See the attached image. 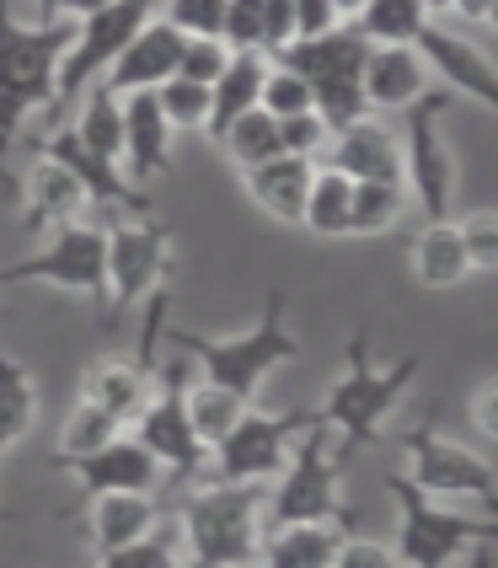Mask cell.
Segmentation results:
<instances>
[{"label": "cell", "mask_w": 498, "mask_h": 568, "mask_svg": "<svg viewBox=\"0 0 498 568\" xmlns=\"http://www.w3.org/2000/svg\"><path fill=\"white\" fill-rule=\"evenodd\" d=\"M70 22H22L11 0H0V193H11V145L32 113H49Z\"/></svg>", "instance_id": "1"}, {"label": "cell", "mask_w": 498, "mask_h": 568, "mask_svg": "<svg viewBox=\"0 0 498 568\" xmlns=\"http://www.w3.org/2000/svg\"><path fill=\"white\" fill-rule=\"evenodd\" d=\"M413 381H418V354H407L397 365H375L365 333L348 338L343 376L327 386V397H322V408H316L327 429H338V450H333L338 467L354 462V450H365V445L380 440V424L397 413V403H403V392Z\"/></svg>", "instance_id": "2"}, {"label": "cell", "mask_w": 498, "mask_h": 568, "mask_svg": "<svg viewBox=\"0 0 498 568\" xmlns=\"http://www.w3.org/2000/svg\"><path fill=\"white\" fill-rule=\"evenodd\" d=\"M263 541V483H199L183 494V547L187 568H242Z\"/></svg>", "instance_id": "3"}, {"label": "cell", "mask_w": 498, "mask_h": 568, "mask_svg": "<svg viewBox=\"0 0 498 568\" xmlns=\"http://www.w3.org/2000/svg\"><path fill=\"white\" fill-rule=\"evenodd\" d=\"M166 344H177L183 354H193V359L204 365V381L236 392L242 403H252L257 386L301 354L295 333L284 327V290H268V295H263V316L252 322L247 333H236V338H204V333H187V327H166Z\"/></svg>", "instance_id": "4"}, {"label": "cell", "mask_w": 498, "mask_h": 568, "mask_svg": "<svg viewBox=\"0 0 498 568\" xmlns=\"http://www.w3.org/2000/svg\"><path fill=\"white\" fill-rule=\"evenodd\" d=\"M392 499H397V564L403 568H450L461 552L482 547L498 537L494 515H467V509L435 505L424 488H413L403 473L386 477Z\"/></svg>", "instance_id": "5"}, {"label": "cell", "mask_w": 498, "mask_h": 568, "mask_svg": "<svg viewBox=\"0 0 498 568\" xmlns=\"http://www.w3.org/2000/svg\"><path fill=\"white\" fill-rule=\"evenodd\" d=\"M145 22H151V0H113V6H102L92 17H75L70 43H64V60H60V81H54V102H49L43 119L60 129L75 113V102L87 97V87L108 75V64L119 60V49Z\"/></svg>", "instance_id": "6"}, {"label": "cell", "mask_w": 498, "mask_h": 568, "mask_svg": "<svg viewBox=\"0 0 498 568\" xmlns=\"http://www.w3.org/2000/svg\"><path fill=\"white\" fill-rule=\"evenodd\" d=\"M343 467L327 450V424L316 418L312 429L295 440L289 462L280 467L274 494H263L268 520L274 526H301V520H333V526H354V509L343 505Z\"/></svg>", "instance_id": "7"}, {"label": "cell", "mask_w": 498, "mask_h": 568, "mask_svg": "<svg viewBox=\"0 0 498 568\" xmlns=\"http://www.w3.org/2000/svg\"><path fill=\"white\" fill-rule=\"evenodd\" d=\"M316 418L322 413H306V408H289V413L247 408L225 429V440L210 445V467H215L220 483H268V477H280L295 440L312 429Z\"/></svg>", "instance_id": "8"}, {"label": "cell", "mask_w": 498, "mask_h": 568, "mask_svg": "<svg viewBox=\"0 0 498 568\" xmlns=\"http://www.w3.org/2000/svg\"><path fill=\"white\" fill-rule=\"evenodd\" d=\"M6 284H54V290H75V295H92L96 306L108 312V231L87 221H64L49 231V242L32 257H17L11 268H0Z\"/></svg>", "instance_id": "9"}, {"label": "cell", "mask_w": 498, "mask_h": 568, "mask_svg": "<svg viewBox=\"0 0 498 568\" xmlns=\"http://www.w3.org/2000/svg\"><path fill=\"white\" fill-rule=\"evenodd\" d=\"M187 381H193L187 365H166L161 386H151L145 408L134 413V440L145 445L161 473H172L177 483L210 467V445L199 440V429L187 418Z\"/></svg>", "instance_id": "10"}, {"label": "cell", "mask_w": 498, "mask_h": 568, "mask_svg": "<svg viewBox=\"0 0 498 568\" xmlns=\"http://www.w3.org/2000/svg\"><path fill=\"white\" fill-rule=\"evenodd\" d=\"M450 108L445 92H424L407 108V145H403V189L418 199L424 221H450V204H456V183H461V166L456 151L445 145L439 134V113Z\"/></svg>", "instance_id": "11"}, {"label": "cell", "mask_w": 498, "mask_h": 568, "mask_svg": "<svg viewBox=\"0 0 498 568\" xmlns=\"http://www.w3.org/2000/svg\"><path fill=\"white\" fill-rule=\"evenodd\" d=\"M172 280V225L156 215H129L108 231V316L166 290Z\"/></svg>", "instance_id": "12"}, {"label": "cell", "mask_w": 498, "mask_h": 568, "mask_svg": "<svg viewBox=\"0 0 498 568\" xmlns=\"http://www.w3.org/2000/svg\"><path fill=\"white\" fill-rule=\"evenodd\" d=\"M403 450H407V483L424 488L429 499H477L482 509H494V467L488 456H477L471 445H456L445 440L435 424H418L403 435Z\"/></svg>", "instance_id": "13"}, {"label": "cell", "mask_w": 498, "mask_h": 568, "mask_svg": "<svg viewBox=\"0 0 498 568\" xmlns=\"http://www.w3.org/2000/svg\"><path fill=\"white\" fill-rule=\"evenodd\" d=\"M151 301V312H145V344H140V354H129V359H96L92 371H87V381H81V397H92L96 408H108L119 424H129L134 413L145 408V397H151V386H156V376H151V348H156L161 327H166V290H156V295H145Z\"/></svg>", "instance_id": "14"}, {"label": "cell", "mask_w": 498, "mask_h": 568, "mask_svg": "<svg viewBox=\"0 0 498 568\" xmlns=\"http://www.w3.org/2000/svg\"><path fill=\"white\" fill-rule=\"evenodd\" d=\"M322 166L343 172L348 183H403V140L392 134V124L365 113V119H354L348 129L333 134Z\"/></svg>", "instance_id": "15"}, {"label": "cell", "mask_w": 498, "mask_h": 568, "mask_svg": "<svg viewBox=\"0 0 498 568\" xmlns=\"http://www.w3.org/2000/svg\"><path fill=\"white\" fill-rule=\"evenodd\" d=\"M60 473H70L75 483H81V494L96 499V494H151L161 467H156V456L134 440V435H119V440H108L102 450H92V456L64 462Z\"/></svg>", "instance_id": "16"}, {"label": "cell", "mask_w": 498, "mask_h": 568, "mask_svg": "<svg viewBox=\"0 0 498 568\" xmlns=\"http://www.w3.org/2000/svg\"><path fill=\"white\" fill-rule=\"evenodd\" d=\"M177 60H183V32L166 28V22H145V28L119 49V60L108 64L102 87L113 97L124 92H156L161 81L177 75Z\"/></svg>", "instance_id": "17"}, {"label": "cell", "mask_w": 498, "mask_h": 568, "mask_svg": "<svg viewBox=\"0 0 498 568\" xmlns=\"http://www.w3.org/2000/svg\"><path fill=\"white\" fill-rule=\"evenodd\" d=\"M284 70H295V75H306L316 87H343V81H359L365 75V60H370V43L359 38V28L348 22V28H327L322 38H295L284 54H274Z\"/></svg>", "instance_id": "18"}, {"label": "cell", "mask_w": 498, "mask_h": 568, "mask_svg": "<svg viewBox=\"0 0 498 568\" xmlns=\"http://www.w3.org/2000/svg\"><path fill=\"white\" fill-rule=\"evenodd\" d=\"M418 60H424V70H435V75H445L450 87L461 97H471L477 108H494L498 102V87H494V60L471 43V38H461V32L450 28H429L418 32Z\"/></svg>", "instance_id": "19"}, {"label": "cell", "mask_w": 498, "mask_h": 568, "mask_svg": "<svg viewBox=\"0 0 498 568\" xmlns=\"http://www.w3.org/2000/svg\"><path fill=\"white\" fill-rule=\"evenodd\" d=\"M124 172L134 189L156 183L172 172V124L156 108V92H124Z\"/></svg>", "instance_id": "20"}, {"label": "cell", "mask_w": 498, "mask_h": 568, "mask_svg": "<svg viewBox=\"0 0 498 568\" xmlns=\"http://www.w3.org/2000/svg\"><path fill=\"white\" fill-rule=\"evenodd\" d=\"M312 161L301 156H268L242 172V189L247 199L280 225H301V210H306V189H312Z\"/></svg>", "instance_id": "21"}, {"label": "cell", "mask_w": 498, "mask_h": 568, "mask_svg": "<svg viewBox=\"0 0 498 568\" xmlns=\"http://www.w3.org/2000/svg\"><path fill=\"white\" fill-rule=\"evenodd\" d=\"M161 526V505L151 494H96L92 509H87V537H92V552H113V547H129V541L151 537Z\"/></svg>", "instance_id": "22"}, {"label": "cell", "mask_w": 498, "mask_h": 568, "mask_svg": "<svg viewBox=\"0 0 498 568\" xmlns=\"http://www.w3.org/2000/svg\"><path fill=\"white\" fill-rule=\"evenodd\" d=\"M22 189H28V210H22V225H28V231H54V225H64V221H81V210L92 204L87 189L75 183V172H64L60 161H49V156L32 161Z\"/></svg>", "instance_id": "23"}, {"label": "cell", "mask_w": 498, "mask_h": 568, "mask_svg": "<svg viewBox=\"0 0 498 568\" xmlns=\"http://www.w3.org/2000/svg\"><path fill=\"white\" fill-rule=\"evenodd\" d=\"M424 81H429V70L418 60V49H370L365 75H359L365 102L380 108V113H403V108H413V102L424 97Z\"/></svg>", "instance_id": "24"}, {"label": "cell", "mask_w": 498, "mask_h": 568, "mask_svg": "<svg viewBox=\"0 0 498 568\" xmlns=\"http://www.w3.org/2000/svg\"><path fill=\"white\" fill-rule=\"evenodd\" d=\"M343 547V526L333 520H301V526H274L257 541L263 568H333Z\"/></svg>", "instance_id": "25"}, {"label": "cell", "mask_w": 498, "mask_h": 568, "mask_svg": "<svg viewBox=\"0 0 498 568\" xmlns=\"http://www.w3.org/2000/svg\"><path fill=\"white\" fill-rule=\"evenodd\" d=\"M263 75H268V54H231V64L220 70V81L210 87V124H204V134H210L215 145L242 113L257 108Z\"/></svg>", "instance_id": "26"}, {"label": "cell", "mask_w": 498, "mask_h": 568, "mask_svg": "<svg viewBox=\"0 0 498 568\" xmlns=\"http://www.w3.org/2000/svg\"><path fill=\"white\" fill-rule=\"evenodd\" d=\"M407 263H413V280L424 284V290H456V284L471 274L456 221H424V231H418V242H413Z\"/></svg>", "instance_id": "27"}, {"label": "cell", "mask_w": 498, "mask_h": 568, "mask_svg": "<svg viewBox=\"0 0 498 568\" xmlns=\"http://www.w3.org/2000/svg\"><path fill=\"white\" fill-rule=\"evenodd\" d=\"M32 429H38V381L28 365L0 354V467ZM0 520H6V509H0Z\"/></svg>", "instance_id": "28"}, {"label": "cell", "mask_w": 498, "mask_h": 568, "mask_svg": "<svg viewBox=\"0 0 498 568\" xmlns=\"http://www.w3.org/2000/svg\"><path fill=\"white\" fill-rule=\"evenodd\" d=\"M70 129H75V140H81L96 161H108V166L124 172V108H119V97L108 92L102 81L87 87V97H81V119Z\"/></svg>", "instance_id": "29"}, {"label": "cell", "mask_w": 498, "mask_h": 568, "mask_svg": "<svg viewBox=\"0 0 498 568\" xmlns=\"http://www.w3.org/2000/svg\"><path fill=\"white\" fill-rule=\"evenodd\" d=\"M429 22L435 17H429L424 0H365L359 17H354V28L370 49H413Z\"/></svg>", "instance_id": "30"}, {"label": "cell", "mask_w": 498, "mask_h": 568, "mask_svg": "<svg viewBox=\"0 0 498 568\" xmlns=\"http://www.w3.org/2000/svg\"><path fill=\"white\" fill-rule=\"evenodd\" d=\"M348 199H354V183L333 172V166H316L312 189H306V210H301V225L322 236V242H338L348 236Z\"/></svg>", "instance_id": "31"}, {"label": "cell", "mask_w": 498, "mask_h": 568, "mask_svg": "<svg viewBox=\"0 0 498 568\" xmlns=\"http://www.w3.org/2000/svg\"><path fill=\"white\" fill-rule=\"evenodd\" d=\"M119 435H124V424H119L113 413L96 408L92 397H75V403H70V413H64V424H60V450H54V467L75 462V456H92V450H102V445L119 440Z\"/></svg>", "instance_id": "32"}, {"label": "cell", "mask_w": 498, "mask_h": 568, "mask_svg": "<svg viewBox=\"0 0 498 568\" xmlns=\"http://www.w3.org/2000/svg\"><path fill=\"white\" fill-rule=\"evenodd\" d=\"M407 215L403 183H354L348 199V236H386Z\"/></svg>", "instance_id": "33"}, {"label": "cell", "mask_w": 498, "mask_h": 568, "mask_svg": "<svg viewBox=\"0 0 498 568\" xmlns=\"http://www.w3.org/2000/svg\"><path fill=\"white\" fill-rule=\"evenodd\" d=\"M252 403H242L236 392H225L215 381H187V418H193V429H199V440L204 445H220L225 440V429L247 413Z\"/></svg>", "instance_id": "34"}, {"label": "cell", "mask_w": 498, "mask_h": 568, "mask_svg": "<svg viewBox=\"0 0 498 568\" xmlns=\"http://www.w3.org/2000/svg\"><path fill=\"white\" fill-rule=\"evenodd\" d=\"M220 151L236 161V172H247V166H257V161H268V156H284L280 151V119L263 113V108H252V113H242L236 124L220 134Z\"/></svg>", "instance_id": "35"}, {"label": "cell", "mask_w": 498, "mask_h": 568, "mask_svg": "<svg viewBox=\"0 0 498 568\" xmlns=\"http://www.w3.org/2000/svg\"><path fill=\"white\" fill-rule=\"evenodd\" d=\"M156 108L166 113L172 134H177V129H183V134H204V124H210V87L172 75V81L156 87Z\"/></svg>", "instance_id": "36"}, {"label": "cell", "mask_w": 498, "mask_h": 568, "mask_svg": "<svg viewBox=\"0 0 498 568\" xmlns=\"http://www.w3.org/2000/svg\"><path fill=\"white\" fill-rule=\"evenodd\" d=\"M257 108L274 113V119H295V113H312V81L284 70L280 60H268V75H263V92H257Z\"/></svg>", "instance_id": "37"}, {"label": "cell", "mask_w": 498, "mask_h": 568, "mask_svg": "<svg viewBox=\"0 0 498 568\" xmlns=\"http://www.w3.org/2000/svg\"><path fill=\"white\" fill-rule=\"evenodd\" d=\"M96 568H187V564H183V547H177L172 531H151V537L129 541V547L102 552Z\"/></svg>", "instance_id": "38"}, {"label": "cell", "mask_w": 498, "mask_h": 568, "mask_svg": "<svg viewBox=\"0 0 498 568\" xmlns=\"http://www.w3.org/2000/svg\"><path fill=\"white\" fill-rule=\"evenodd\" d=\"M220 43L231 54H263V0H225Z\"/></svg>", "instance_id": "39"}, {"label": "cell", "mask_w": 498, "mask_h": 568, "mask_svg": "<svg viewBox=\"0 0 498 568\" xmlns=\"http://www.w3.org/2000/svg\"><path fill=\"white\" fill-rule=\"evenodd\" d=\"M327 145H333V129L322 124L316 113H295V119H280V151L284 156H301L322 166L327 161Z\"/></svg>", "instance_id": "40"}, {"label": "cell", "mask_w": 498, "mask_h": 568, "mask_svg": "<svg viewBox=\"0 0 498 568\" xmlns=\"http://www.w3.org/2000/svg\"><path fill=\"white\" fill-rule=\"evenodd\" d=\"M456 231H461L471 274H494L498 268V215L494 210H471L467 221H456Z\"/></svg>", "instance_id": "41"}, {"label": "cell", "mask_w": 498, "mask_h": 568, "mask_svg": "<svg viewBox=\"0 0 498 568\" xmlns=\"http://www.w3.org/2000/svg\"><path fill=\"white\" fill-rule=\"evenodd\" d=\"M225 64H231V49H225L220 38H183V60H177V75H183V81L215 87Z\"/></svg>", "instance_id": "42"}, {"label": "cell", "mask_w": 498, "mask_h": 568, "mask_svg": "<svg viewBox=\"0 0 498 568\" xmlns=\"http://www.w3.org/2000/svg\"><path fill=\"white\" fill-rule=\"evenodd\" d=\"M220 17H225V0H166L161 22L183 38H220Z\"/></svg>", "instance_id": "43"}, {"label": "cell", "mask_w": 498, "mask_h": 568, "mask_svg": "<svg viewBox=\"0 0 498 568\" xmlns=\"http://www.w3.org/2000/svg\"><path fill=\"white\" fill-rule=\"evenodd\" d=\"M295 43V0H263V54L274 60Z\"/></svg>", "instance_id": "44"}, {"label": "cell", "mask_w": 498, "mask_h": 568, "mask_svg": "<svg viewBox=\"0 0 498 568\" xmlns=\"http://www.w3.org/2000/svg\"><path fill=\"white\" fill-rule=\"evenodd\" d=\"M333 568H403V564H397V552H392L386 541H375V537H343Z\"/></svg>", "instance_id": "45"}, {"label": "cell", "mask_w": 498, "mask_h": 568, "mask_svg": "<svg viewBox=\"0 0 498 568\" xmlns=\"http://www.w3.org/2000/svg\"><path fill=\"white\" fill-rule=\"evenodd\" d=\"M343 17L333 11V0H295V38H322L327 28H338Z\"/></svg>", "instance_id": "46"}, {"label": "cell", "mask_w": 498, "mask_h": 568, "mask_svg": "<svg viewBox=\"0 0 498 568\" xmlns=\"http://www.w3.org/2000/svg\"><path fill=\"white\" fill-rule=\"evenodd\" d=\"M471 424L482 429V440H498V381L488 376L471 397Z\"/></svg>", "instance_id": "47"}, {"label": "cell", "mask_w": 498, "mask_h": 568, "mask_svg": "<svg viewBox=\"0 0 498 568\" xmlns=\"http://www.w3.org/2000/svg\"><path fill=\"white\" fill-rule=\"evenodd\" d=\"M445 11H456L461 22H494V17H498V0H450Z\"/></svg>", "instance_id": "48"}, {"label": "cell", "mask_w": 498, "mask_h": 568, "mask_svg": "<svg viewBox=\"0 0 498 568\" xmlns=\"http://www.w3.org/2000/svg\"><path fill=\"white\" fill-rule=\"evenodd\" d=\"M102 6H113V0H60V17H92Z\"/></svg>", "instance_id": "49"}, {"label": "cell", "mask_w": 498, "mask_h": 568, "mask_svg": "<svg viewBox=\"0 0 498 568\" xmlns=\"http://www.w3.org/2000/svg\"><path fill=\"white\" fill-rule=\"evenodd\" d=\"M38 6V22H60V0H32Z\"/></svg>", "instance_id": "50"}, {"label": "cell", "mask_w": 498, "mask_h": 568, "mask_svg": "<svg viewBox=\"0 0 498 568\" xmlns=\"http://www.w3.org/2000/svg\"><path fill=\"white\" fill-rule=\"evenodd\" d=\"M467 568H494V552H488V541L482 547H471V564Z\"/></svg>", "instance_id": "51"}, {"label": "cell", "mask_w": 498, "mask_h": 568, "mask_svg": "<svg viewBox=\"0 0 498 568\" xmlns=\"http://www.w3.org/2000/svg\"><path fill=\"white\" fill-rule=\"evenodd\" d=\"M359 6H365V0H333V11H338V17H359Z\"/></svg>", "instance_id": "52"}, {"label": "cell", "mask_w": 498, "mask_h": 568, "mask_svg": "<svg viewBox=\"0 0 498 568\" xmlns=\"http://www.w3.org/2000/svg\"><path fill=\"white\" fill-rule=\"evenodd\" d=\"M424 6H429V17H435V11H445V6H450V0H424Z\"/></svg>", "instance_id": "53"}, {"label": "cell", "mask_w": 498, "mask_h": 568, "mask_svg": "<svg viewBox=\"0 0 498 568\" xmlns=\"http://www.w3.org/2000/svg\"><path fill=\"white\" fill-rule=\"evenodd\" d=\"M0 316H6V306H0Z\"/></svg>", "instance_id": "54"}, {"label": "cell", "mask_w": 498, "mask_h": 568, "mask_svg": "<svg viewBox=\"0 0 498 568\" xmlns=\"http://www.w3.org/2000/svg\"><path fill=\"white\" fill-rule=\"evenodd\" d=\"M242 568H252V564H242Z\"/></svg>", "instance_id": "55"}]
</instances>
